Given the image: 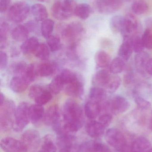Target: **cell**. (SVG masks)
I'll return each instance as SVG.
<instances>
[{"instance_id": "cell-29", "label": "cell", "mask_w": 152, "mask_h": 152, "mask_svg": "<svg viewBox=\"0 0 152 152\" xmlns=\"http://www.w3.org/2000/svg\"><path fill=\"white\" fill-rule=\"evenodd\" d=\"M91 6L87 3L77 4L75 10V15L83 20H86L90 17L92 13Z\"/></svg>"}, {"instance_id": "cell-39", "label": "cell", "mask_w": 152, "mask_h": 152, "mask_svg": "<svg viewBox=\"0 0 152 152\" xmlns=\"http://www.w3.org/2000/svg\"><path fill=\"white\" fill-rule=\"evenodd\" d=\"M46 39L47 45L52 52H54L59 50L61 46V41L60 37L58 36L52 35Z\"/></svg>"}, {"instance_id": "cell-2", "label": "cell", "mask_w": 152, "mask_h": 152, "mask_svg": "<svg viewBox=\"0 0 152 152\" xmlns=\"http://www.w3.org/2000/svg\"><path fill=\"white\" fill-rule=\"evenodd\" d=\"M77 5L75 0H54L51 8L52 16L58 20H67L75 15Z\"/></svg>"}, {"instance_id": "cell-46", "label": "cell", "mask_w": 152, "mask_h": 152, "mask_svg": "<svg viewBox=\"0 0 152 152\" xmlns=\"http://www.w3.org/2000/svg\"><path fill=\"white\" fill-rule=\"evenodd\" d=\"M28 65L24 62H17L12 66V70L14 76H22L25 73Z\"/></svg>"}, {"instance_id": "cell-21", "label": "cell", "mask_w": 152, "mask_h": 152, "mask_svg": "<svg viewBox=\"0 0 152 152\" xmlns=\"http://www.w3.org/2000/svg\"><path fill=\"white\" fill-rule=\"evenodd\" d=\"M56 69V65L51 62H43L35 67L37 75L42 77L51 75L54 73Z\"/></svg>"}, {"instance_id": "cell-7", "label": "cell", "mask_w": 152, "mask_h": 152, "mask_svg": "<svg viewBox=\"0 0 152 152\" xmlns=\"http://www.w3.org/2000/svg\"><path fill=\"white\" fill-rule=\"evenodd\" d=\"M105 139L109 145L118 151L125 152L126 150L127 140L121 131L117 129L111 128L105 133Z\"/></svg>"}, {"instance_id": "cell-35", "label": "cell", "mask_w": 152, "mask_h": 152, "mask_svg": "<svg viewBox=\"0 0 152 152\" xmlns=\"http://www.w3.org/2000/svg\"><path fill=\"white\" fill-rule=\"evenodd\" d=\"M64 86L65 84L59 75L55 77L50 83L49 90L52 94H58L62 91Z\"/></svg>"}, {"instance_id": "cell-31", "label": "cell", "mask_w": 152, "mask_h": 152, "mask_svg": "<svg viewBox=\"0 0 152 152\" xmlns=\"http://www.w3.org/2000/svg\"><path fill=\"white\" fill-rule=\"evenodd\" d=\"M126 66L124 60L120 57L115 58L111 61L109 66L110 72L114 75L119 74L126 69Z\"/></svg>"}, {"instance_id": "cell-18", "label": "cell", "mask_w": 152, "mask_h": 152, "mask_svg": "<svg viewBox=\"0 0 152 152\" xmlns=\"http://www.w3.org/2000/svg\"><path fill=\"white\" fill-rule=\"evenodd\" d=\"M30 12L36 21H43L47 19L48 12L46 6L42 4H35L30 7Z\"/></svg>"}, {"instance_id": "cell-50", "label": "cell", "mask_w": 152, "mask_h": 152, "mask_svg": "<svg viewBox=\"0 0 152 152\" xmlns=\"http://www.w3.org/2000/svg\"><path fill=\"white\" fill-rule=\"evenodd\" d=\"M95 142L89 141L85 142L79 146L80 152H95Z\"/></svg>"}, {"instance_id": "cell-38", "label": "cell", "mask_w": 152, "mask_h": 152, "mask_svg": "<svg viewBox=\"0 0 152 152\" xmlns=\"http://www.w3.org/2000/svg\"><path fill=\"white\" fill-rule=\"evenodd\" d=\"M9 25L5 21L1 22L0 24V41L1 48H4L6 45L7 35L9 31Z\"/></svg>"}, {"instance_id": "cell-16", "label": "cell", "mask_w": 152, "mask_h": 152, "mask_svg": "<svg viewBox=\"0 0 152 152\" xmlns=\"http://www.w3.org/2000/svg\"><path fill=\"white\" fill-rule=\"evenodd\" d=\"M66 94L73 97H79L84 94V87L80 80L66 85L65 88Z\"/></svg>"}, {"instance_id": "cell-51", "label": "cell", "mask_w": 152, "mask_h": 152, "mask_svg": "<svg viewBox=\"0 0 152 152\" xmlns=\"http://www.w3.org/2000/svg\"><path fill=\"white\" fill-rule=\"evenodd\" d=\"M95 152H111L110 149L102 143L95 142Z\"/></svg>"}, {"instance_id": "cell-49", "label": "cell", "mask_w": 152, "mask_h": 152, "mask_svg": "<svg viewBox=\"0 0 152 152\" xmlns=\"http://www.w3.org/2000/svg\"><path fill=\"white\" fill-rule=\"evenodd\" d=\"M112 120V116L110 113H106L99 117L98 121L106 128L110 125Z\"/></svg>"}, {"instance_id": "cell-24", "label": "cell", "mask_w": 152, "mask_h": 152, "mask_svg": "<svg viewBox=\"0 0 152 152\" xmlns=\"http://www.w3.org/2000/svg\"><path fill=\"white\" fill-rule=\"evenodd\" d=\"M29 32L25 25H19L14 28L12 31V37L17 42H24L28 38Z\"/></svg>"}, {"instance_id": "cell-3", "label": "cell", "mask_w": 152, "mask_h": 152, "mask_svg": "<svg viewBox=\"0 0 152 152\" xmlns=\"http://www.w3.org/2000/svg\"><path fill=\"white\" fill-rule=\"evenodd\" d=\"M84 33V26L78 21H73L63 26L62 30V37L70 43V46H75Z\"/></svg>"}, {"instance_id": "cell-42", "label": "cell", "mask_w": 152, "mask_h": 152, "mask_svg": "<svg viewBox=\"0 0 152 152\" xmlns=\"http://www.w3.org/2000/svg\"><path fill=\"white\" fill-rule=\"evenodd\" d=\"M131 43L133 50L136 53H140L143 51L145 48L142 41V37L138 36L131 37Z\"/></svg>"}, {"instance_id": "cell-55", "label": "cell", "mask_w": 152, "mask_h": 152, "mask_svg": "<svg viewBox=\"0 0 152 152\" xmlns=\"http://www.w3.org/2000/svg\"><path fill=\"white\" fill-rule=\"evenodd\" d=\"M37 21H36L35 20V21L30 20V21L27 22L26 24H25V25L27 28L29 32H32V31H34V30H35V29L37 27Z\"/></svg>"}, {"instance_id": "cell-58", "label": "cell", "mask_w": 152, "mask_h": 152, "mask_svg": "<svg viewBox=\"0 0 152 152\" xmlns=\"http://www.w3.org/2000/svg\"><path fill=\"white\" fill-rule=\"evenodd\" d=\"M149 128L152 131V117L150 120V122H149Z\"/></svg>"}, {"instance_id": "cell-22", "label": "cell", "mask_w": 152, "mask_h": 152, "mask_svg": "<svg viewBox=\"0 0 152 152\" xmlns=\"http://www.w3.org/2000/svg\"><path fill=\"white\" fill-rule=\"evenodd\" d=\"M44 109L42 105L36 104L29 107L30 121L34 124L38 123L44 118Z\"/></svg>"}, {"instance_id": "cell-15", "label": "cell", "mask_w": 152, "mask_h": 152, "mask_svg": "<svg viewBox=\"0 0 152 152\" xmlns=\"http://www.w3.org/2000/svg\"><path fill=\"white\" fill-rule=\"evenodd\" d=\"M110 73V71L106 69H102L98 71L93 77V84L95 86L105 88L111 77Z\"/></svg>"}, {"instance_id": "cell-56", "label": "cell", "mask_w": 152, "mask_h": 152, "mask_svg": "<svg viewBox=\"0 0 152 152\" xmlns=\"http://www.w3.org/2000/svg\"><path fill=\"white\" fill-rule=\"evenodd\" d=\"M146 73L152 76V58L149 59L145 68Z\"/></svg>"}, {"instance_id": "cell-4", "label": "cell", "mask_w": 152, "mask_h": 152, "mask_svg": "<svg viewBox=\"0 0 152 152\" xmlns=\"http://www.w3.org/2000/svg\"><path fill=\"white\" fill-rule=\"evenodd\" d=\"M15 110L12 101L4 102L1 106L0 128L1 131L6 132L13 128Z\"/></svg>"}, {"instance_id": "cell-5", "label": "cell", "mask_w": 152, "mask_h": 152, "mask_svg": "<svg viewBox=\"0 0 152 152\" xmlns=\"http://www.w3.org/2000/svg\"><path fill=\"white\" fill-rule=\"evenodd\" d=\"M30 12V7L25 1L14 3L9 8L7 16L12 22L19 23L23 22L27 18Z\"/></svg>"}, {"instance_id": "cell-28", "label": "cell", "mask_w": 152, "mask_h": 152, "mask_svg": "<svg viewBox=\"0 0 152 152\" xmlns=\"http://www.w3.org/2000/svg\"><path fill=\"white\" fill-rule=\"evenodd\" d=\"M95 60L97 66L101 68L109 66L111 62L110 56L104 51L97 52L95 54Z\"/></svg>"}, {"instance_id": "cell-34", "label": "cell", "mask_w": 152, "mask_h": 152, "mask_svg": "<svg viewBox=\"0 0 152 152\" xmlns=\"http://www.w3.org/2000/svg\"><path fill=\"white\" fill-rule=\"evenodd\" d=\"M54 22L51 19H47L42 21L41 26V31L42 35L47 39L52 35L54 28Z\"/></svg>"}, {"instance_id": "cell-12", "label": "cell", "mask_w": 152, "mask_h": 152, "mask_svg": "<svg viewBox=\"0 0 152 152\" xmlns=\"http://www.w3.org/2000/svg\"><path fill=\"white\" fill-rule=\"evenodd\" d=\"M122 4L121 0H96L95 5L100 13L109 14L118 10Z\"/></svg>"}, {"instance_id": "cell-8", "label": "cell", "mask_w": 152, "mask_h": 152, "mask_svg": "<svg viewBox=\"0 0 152 152\" xmlns=\"http://www.w3.org/2000/svg\"><path fill=\"white\" fill-rule=\"evenodd\" d=\"M130 104L125 97L117 96L104 104V109L115 115H118L127 111Z\"/></svg>"}, {"instance_id": "cell-61", "label": "cell", "mask_w": 152, "mask_h": 152, "mask_svg": "<svg viewBox=\"0 0 152 152\" xmlns=\"http://www.w3.org/2000/svg\"><path fill=\"white\" fill-rule=\"evenodd\" d=\"M145 152H152V148H151V149H149L148 151H146Z\"/></svg>"}, {"instance_id": "cell-41", "label": "cell", "mask_w": 152, "mask_h": 152, "mask_svg": "<svg viewBox=\"0 0 152 152\" xmlns=\"http://www.w3.org/2000/svg\"><path fill=\"white\" fill-rule=\"evenodd\" d=\"M52 98V94L49 90L45 89L38 97L35 99L36 104L43 105L49 102Z\"/></svg>"}, {"instance_id": "cell-62", "label": "cell", "mask_w": 152, "mask_h": 152, "mask_svg": "<svg viewBox=\"0 0 152 152\" xmlns=\"http://www.w3.org/2000/svg\"><path fill=\"white\" fill-rule=\"evenodd\" d=\"M130 152H135V151H130Z\"/></svg>"}, {"instance_id": "cell-14", "label": "cell", "mask_w": 152, "mask_h": 152, "mask_svg": "<svg viewBox=\"0 0 152 152\" xmlns=\"http://www.w3.org/2000/svg\"><path fill=\"white\" fill-rule=\"evenodd\" d=\"M102 110L101 102L90 99L85 104V113L87 118L91 120L96 118Z\"/></svg>"}, {"instance_id": "cell-11", "label": "cell", "mask_w": 152, "mask_h": 152, "mask_svg": "<svg viewBox=\"0 0 152 152\" xmlns=\"http://www.w3.org/2000/svg\"><path fill=\"white\" fill-rule=\"evenodd\" d=\"M21 141L28 150H35L41 142L40 134L35 129H28L22 134Z\"/></svg>"}, {"instance_id": "cell-30", "label": "cell", "mask_w": 152, "mask_h": 152, "mask_svg": "<svg viewBox=\"0 0 152 152\" xmlns=\"http://www.w3.org/2000/svg\"><path fill=\"white\" fill-rule=\"evenodd\" d=\"M57 147L51 135H46L43 138L41 147L38 152H56Z\"/></svg>"}, {"instance_id": "cell-9", "label": "cell", "mask_w": 152, "mask_h": 152, "mask_svg": "<svg viewBox=\"0 0 152 152\" xmlns=\"http://www.w3.org/2000/svg\"><path fill=\"white\" fill-rule=\"evenodd\" d=\"M138 28V22L135 16L131 13H128L123 18L120 33L124 37H132L136 33Z\"/></svg>"}, {"instance_id": "cell-44", "label": "cell", "mask_w": 152, "mask_h": 152, "mask_svg": "<svg viewBox=\"0 0 152 152\" xmlns=\"http://www.w3.org/2000/svg\"><path fill=\"white\" fill-rule=\"evenodd\" d=\"M124 17L120 15L113 16L111 19L110 27L112 31L120 32Z\"/></svg>"}, {"instance_id": "cell-45", "label": "cell", "mask_w": 152, "mask_h": 152, "mask_svg": "<svg viewBox=\"0 0 152 152\" xmlns=\"http://www.w3.org/2000/svg\"><path fill=\"white\" fill-rule=\"evenodd\" d=\"M142 39L145 48L152 50V31L151 29H146L142 36Z\"/></svg>"}, {"instance_id": "cell-40", "label": "cell", "mask_w": 152, "mask_h": 152, "mask_svg": "<svg viewBox=\"0 0 152 152\" xmlns=\"http://www.w3.org/2000/svg\"><path fill=\"white\" fill-rule=\"evenodd\" d=\"M121 83V79L119 76L112 75L105 88L110 93H113L119 88Z\"/></svg>"}, {"instance_id": "cell-33", "label": "cell", "mask_w": 152, "mask_h": 152, "mask_svg": "<svg viewBox=\"0 0 152 152\" xmlns=\"http://www.w3.org/2000/svg\"><path fill=\"white\" fill-rule=\"evenodd\" d=\"M132 10L137 15H143L149 11V6L144 0H136L132 4Z\"/></svg>"}, {"instance_id": "cell-37", "label": "cell", "mask_w": 152, "mask_h": 152, "mask_svg": "<svg viewBox=\"0 0 152 152\" xmlns=\"http://www.w3.org/2000/svg\"><path fill=\"white\" fill-rule=\"evenodd\" d=\"M60 76L65 85L70 84L79 79L75 73L68 69L62 70Z\"/></svg>"}, {"instance_id": "cell-48", "label": "cell", "mask_w": 152, "mask_h": 152, "mask_svg": "<svg viewBox=\"0 0 152 152\" xmlns=\"http://www.w3.org/2000/svg\"><path fill=\"white\" fill-rule=\"evenodd\" d=\"M134 100L137 105L141 110H148L151 109V103L143 97L136 96Z\"/></svg>"}, {"instance_id": "cell-20", "label": "cell", "mask_w": 152, "mask_h": 152, "mask_svg": "<svg viewBox=\"0 0 152 152\" xmlns=\"http://www.w3.org/2000/svg\"><path fill=\"white\" fill-rule=\"evenodd\" d=\"M29 83L21 76H14L10 82L11 89L17 94L23 93L27 88Z\"/></svg>"}, {"instance_id": "cell-53", "label": "cell", "mask_w": 152, "mask_h": 152, "mask_svg": "<svg viewBox=\"0 0 152 152\" xmlns=\"http://www.w3.org/2000/svg\"><path fill=\"white\" fill-rule=\"evenodd\" d=\"M11 0H0V12H4L10 8Z\"/></svg>"}, {"instance_id": "cell-59", "label": "cell", "mask_w": 152, "mask_h": 152, "mask_svg": "<svg viewBox=\"0 0 152 152\" xmlns=\"http://www.w3.org/2000/svg\"><path fill=\"white\" fill-rule=\"evenodd\" d=\"M122 1V2H129L131 1H133V0H121Z\"/></svg>"}, {"instance_id": "cell-52", "label": "cell", "mask_w": 152, "mask_h": 152, "mask_svg": "<svg viewBox=\"0 0 152 152\" xmlns=\"http://www.w3.org/2000/svg\"><path fill=\"white\" fill-rule=\"evenodd\" d=\"M8 63V56L4 52L1 51L0 53V68L3 69L6 67Z\"/></svg>"}, {"instance_id": "cell-17", "label": "cell", "mask_w": 152, "mask_h": 152, "mask_svg": "<svg viewBox=\"0 0 152 152\" xmlns=\"http://www.w3.org/2000/svg\"><path fill=\"white\" fill-rule=\"evenodd\" d=\"M45 124L48 126H52L60 119L59 108L57 105H54L48 108L44 116Z\"/></svg>"}, {"instance_id": "cell-47", "label": "cell", "mask_w": 152, "mask_h": 152, "mask_svg": "<svg viewBox=\"0 0 152 152\" xmlns=\"http://www.w3.org/2000/svg\"><path fill=\"white\" fill-rule=\"evenodd\" d=\"M45 89L40 85H34L29 88V95L31 99L35 100L42 94Z\"/></svg>"}, {"instance_id": "cell-10", "label": "cell", "mask_w": 152, "mask_h": 152, "mask_svg": "<svg viewBox=\"0 0 152 152\" xmlns=\"http://www.w3.org/2000/svg\"><path fill=\"white\" fill-rule=\"evenodd\" d=\"M1 147L4 152H27L28 150L21 141L11 137L3 138Z\"/></svg>"}, {"instance_id": "cell-6", "label": "cell", "mask_w": 152, "mask_h": 152, "mask_svg": "<svg viewBox=\"0 0 152 152\" xmlns=\"http://www.w3.org/2000/svg\"><path fill=\"white\" fill-rule=\"evenodd\" d=\"M29 107L27 103L22 102L15 110L13 129L16 132L22 131L30 121Z\"/></svg>"}, {"instance_id": "cell-32", "label": "cell", "mask_w": 152, "mask_h": 152, "mask_svg": "<svg viewBox=\"0 0 152 152\" xmlns=\"http://www.w3.org/2000/svg\"><path fill=\"white\" fill-rule=\"evenodd\" d=\"M107 96L106 90L103 88L95 86L92 88L89 92L90 99L101 102Z\"/></svg>"}, {"instance_id": "cell-1", "label": "cell", "mask_w": 152, "mask_h": 152, "mask_svg": "<svg viewBox=\"0 0 152 152\" xmlns=\"http://www.w3.org/2000/svg\"><path fill=\"white\" fill-rule=\"evenodd\" d=\"M63 121L76 126L80 129L84 123L83 110L78 103L72 100L65 102L63 109Z\"/></svg>"}, {"instance_id": "cell-54", "label": "cell", "mask_w": 152, "mask_h": 152, "mask_svg": "<svg viewBox=\"0 0 152 152\" xmlns=\"http://www.w3.org/2000/svg\"><path fill=\"white\" fill-rule=\"evenodd\" d=\"M59 152H80L79 146L78 147L76 144L70 146L64 147L60 149Z\"/></svg>"}, {"instance_id": "cell-57", "label": "cell", "mask_w": 152, "mask_h": 152, "mask_svg": "<svg viewBox=\"0 0 152 152\" xmlns=\"http://www.w3.org/2000/svg\"><path fill=\"white\" fill-rule=\"evenodd\" d=\"M4 102V95L3 94L1 93V96H0V106L2 105L3 104Z\"/></svg>"}, {"instance_id": "cell-27", "label": "cell", "mask_w": 152, "mask_h": 152, "mask_svg": "<svg viewBox=\"0 0 152 152\" xmlns=\"http://www.w3.org/2000/svg\"><path fill=\"white\" fill-rule=\"evenodd\" d=\"M149 54L144 52L137 53L135 58V64L137 70L140 73H146L145 68L148 60L150 59Z\"/></svg>"}, {"instance_id": "cell-23", "label": "cell", "mask_w": 152, "mask_h": 152, "mask_svg": "<svg viewBox=\"0 0 152 152\" xmlns=\"http://www.w3.org/2000/svg\"><path fill=\"white\" fill-rule=\"evenodd\" d=\"M57 135L56 142L60 149L75 144L74 142L76 139L75 135L61 132L57 134Z\"/></svg>"}, {"instance_id": "cell-36", "label": "cell", "mask_w": 152, "mask_h": 152, "mask_svg": "<svg viewBox=\"0 0 152 152\" xmlns=\"http://www.w3.org/2000/svg\"><path fill=\"white\" fill-rule=\"evenodd\" d=\"M34 53L37 58L46 60L50 56V49L45 44L39 43Z\"/></svg>"}, {"instance_id": "cell-19", "label": "cell", "mask_w": 152, "mask_h": 152, "mask_svg": "<svg viewBox=\"0 0 152 152\" xmlns=\"http://www.w3.org/2000/svg\"><path fill=\"white\" fill-rule=\"evenodd\" d=\"M133 51L131 37H124V41L119 50L118 54L120 58L124 61L128 60L131 57Z\"/></svg>"}, {"instance_id": "cell-26", "label": "cell", "mask_w": 152, "mask_h": 152, "mask_svg": "<svg viewBox=\"0 0 152 152\" xmlns=\"http://www.w3.org/2000/svg\"><path fill=\"white\" fill-rule=\"evenodd\" d=\"M151 142L145 137H139L132 143L131 151L145 152L150 149Z\"/></svg>"}, {"instance_id": "cell-60", "label": "cell", "mask_w": 152, "mask_h": 152, "mask_svg": "<svg viewBox=\"0 0 152 152\" xmlns=\"http://www.w3.org/2000/svg\"><path fill=\"white\" fill-rule=\"evenodd\" d=\"M38 1L41 2H43L46 1H47V0H37Z\"/></svg>"}, {"instance_id": "cell-13", "label": "cell", "mask_w": 152, "mask_h": 152, "mask_svg": "<svg viewBox=\"0 0 152 152\" xmlns=\"http://www.w3.org/2000/svg\"><path fill=\"white\" fill-rule=\"evenodd\" d=\"M105 127L99 121L92 120L87 123L85 130L87 134L92 138H98L102 136Z\"/></svg>"}, {"instance_id": "cell-25", "label": "cell", "mask_w": 152, "mask_h": 152, "mask_svg": "<svg viewBox=\"0 0 152 152\" xmlns=\"http://www.w3.org/2000/svg\"><path fill=\"white\" fill-rule=\"evenodd\" d=\"M39 44L38 39L35 37H29L23 42L21 46V50L25 55L34 53Z\"/></svg>"}, {"instance_id": "cell-43", "label": "cell", "mask_w": 152, "mask_h": 152, "mask_svg": "<svg viewBox=\"0 0 152 152\" xmlns=\"http://www.w3.org/2000/svg\"><path fill=\"white\" fill-rule=\"evenodd\" d=\"M36 76L35 66L33 64L28 65L23 75L21 77H23L29 83L33 82L35 80Z\"/></svg>"}]
</instances>
